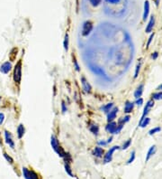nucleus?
I'll return each mask as SVG.
<instances>
[{"instance_id":"f03ea898","label":"nucleus","mask_w":162,"mask_h":179,"mask_svg":"<svg viewBox=\"0 0 162 179\" xmlns=\"http://www.w3.org/2000/svg\"><path fill=\"white\" fill-rule=\"evenodd\" d=\"M22 71H23V61L22 59H20L17 61L14 67L13 68V80L16 85H20L21 83L23 75Z\"/></svg>"},{"instance_id":"ea45409f","label":"nucleus","mask_w":162,"mask_h":179,"mask_svg":"<svg viewBox=\"0 0 162 179\" xmlns=\"http://www.w3.org/2000/svg\"><path fill=\"white\" fill-rule=\"evenodd\" d=\"M98 144L101 145V146H106V145H107V142H106V141H104V140H103V141L101 140V141H98Z\"/></svg>"},{"instance_id":"72a5a7b5","label":"nucleus","mask_w":162,"mask_h":179,"mask_svg":"<svg viewBox=\"0 0 162 179\" xmlns=\"http://www.w3.org/2000/svg\"><path fill=\"white\" fill-rule=\"evenodd\" d=\"M61 111H62V112H63V113H65V112H67V111H68L67 105H66V103H65V101H64V100H62V101H61Z\"/></svg>"},{"instance_id":"412c9836","label":"nucleus","mask_w":162,"mask_h":179,"mask_svg":"<svg viewBox=\"0 0 162 179\" xmlns=\"http://www.w3.org/2000/svg\"><path fill=\"white\" fill-rule=\"evenodd\" d=\"M64 168H65L66 173H67L70 177H74V175H73V173H72V169H71V167H70V163H68V162H64Z\"/></svg>"},{"instance_id":"37998d69","label":"nucleus","mask_w":162,"mask_h":179,"mask_svg":"<svg viewBox=\"0 0 162 179\" xmlns=\"http://www.w3.org/2000/svg\"><path fill=\"white\" fill-rule=\"evenodd\" d=\"M2 145H3V143H2V138H1V132H0V146L2 147Z\"/></svg>"},{"instance_id":"ddd939ff","label":"nucleus","mask_w":162,"mask_h":179,"mask_svg":"<svg viewBox=\"0 0 162 179\" xmlns=\"http://www.w3.org/2000/svg\"><path fill=\"white\" fill-rule=\"evenodd\" d=\"M150 14V2L146 0L144 2V8H143V15H142V20L146 21Z\"/></svg>"},{"instance_id":"6e6552de","label":"nucleus","mask_w":162,"mask_h":179,"mask_svg":"<svg viewBox=\"0 0 162 179\" xmlns=\"http://www.w3.org/2000/svg\"><path fill=\"white\" fill-rule=\"evenodd\" d=\"M153 106H154V100H150L147 101L146 106L144 107V110H143V112H142V115H141V119H140L139 124H140V123L144 119H145V118L147 117V114L150 112V110L152 108Z\"/></svg>"},{"instance_id":"4c0bfd02","label":"nucleus","mask_w":162,"mask_h":179,"mask_svg":"<svg viewBox=\"0 0 162 179\" xmlns=\"http://www.w3.org/2000/svg\"><path fill=\"white\" fill-rule=\"evenodd\" d=\"M134 104H136V105H138V106H141V105L143 104V99H142V98H139V99H137Z\"/></svg>"},{"instance_id":"6ab92c4d","label":"nucleus","mask_w":162,"mask_h":179,"mask_svg":"<svg viewBox=\"0 0 162 179\" xmlns=\"http://www.w3.org/2000/svg\"><path fill=\"white\" fill-rule=\"evenodd\" d=\"M155 152H156V146L153 145V146H151V147L150 148V149L148 150V153H147V155H146V158H145V162H146V163L150 159V157L155 154Z\"/></svg>"},{"instance_id":"f3484780","label":"nucleus","mask_w":162,"mask_h":179,"mask_svg":"<svg viewBox=\"0 0 162 179\" xmlns=\"http://www.w3.org/2000/svg\"><path fill=\"white\" fill-rule=\"evenodd\" d=\"M143 89H144V85L143 84H140L138 86V88L135 90V92H134V98L136 100L141 97V95L143 93Z\"/></svg>"},{"instance_id":"a211bd4d","label":"nucleus","mask_w":162,"mask_h":179,"mask_svg":"<svg viewBox=\"0 0 162 179\" xmlns=\"http://www.w3.org/2000/svg\"><path fill=\"white\" fill-rule=\"evenodd\" d=\"M93 155H94L95 156L100 158V157H103V156L104 155V149H103L101 147H96V148H94Z\"/></svg>"},{"instance_id":"7ed1b4c3","label":"nucleus","mask_w":162,"mask_h":179,"mask_svg":"<svg viewBox=\"0 0 162 179\" xmlns=\"http://www.w3.org/2000/svg\"><path fill=\"white\" fill-rule=\"evenodd\" d=\"M22 174L24 179H41L38 173H36L34 170L27 168V167L22 168Z\"/></svg>"},{"instance_id":"f704fd0d","label":"nucleus","mask_w":162,"mask_h":179,"mask_svg":"<svg viewBox=\"0 0 162 179\" xmlns=\"http://www.w3.org/2000/svg\"><path fill=\"white\" fill-rule=\"evenodd\" d=\"M5 119H6V116H5V114H4L3 112H0V126H2V125H3Z\"/></svg>"},{"instance_id":"58836bf2","label":"nucleus","mask_w":162,"mask_h":179,"mask_svg":"<svg viewBox=\"0 0 162 179\" xmlns=\"http://www.w3.org/2000/svg\"><path fill=\"white\" fill-rule=\"evenodd\" d=\"M158 52H154L152 55H151V58H152L153 60H156V59L158 58Z\"/></svg>"},{"instance_id":"f8f14e48","label":"nucleus","mask_w":162,"mask_h":179,"mask_svg":"<svg viewBox=\"0 0 162 179\" xmlns=\"http://www.w3.org/2000/svg\"><path fill=\"white\" fill-rule=\"evenodd\" d=\"M118 113V108H116V107H114V108H113L109 113H107V122H112L116 118V115Z\"/></svg>"},{"instance_id":"b1692460","label":"nucleus","mask_w":162,"mask_h":179,"mask_svg":"<svg viewBox=\"0 0 162 179\" xmlns=\"http://www.w3.org/2000/svg\"><path fill=\"white\" fill-rule=\"evenodd\" d=\"M150 121V119L148 118V117H146L145 119H144L139 124V127H140V128H146L148 125H149Z\"/></svg>"},{"instance_id":"9b49d317","label":"nucleus","mask_w":162,"mask_h":179,"mask_svg":"<svg viewBox=\"0 0 162 179\" xmlns=\"http://www.w3.org/2000/svg\"><path fill=\"white\" fill-rule=\"evenodd\" d=\"M116 128H117V123L116 122H114V121L108 122V124L106 125V127H105V130L108 133H110V134H114L115 130H116Z\"/></svg>"},{"instance_id":"a19ab883","label":"nucleus","mask_w":162,"mask_h":179,"mask_svg":"<svg viewBox=\"0 0 162 179\" xmlns=\"http://www.w3.org/2000/svg\"><path fill=\"white\" fill-rule=\"evenodd\" d=\"M157 90H158V92H162V83H161L160 85H158V86Z\"/></svg>"},{"instance_id":"7c9ffc66","label":"nucleus","mask_w":162,"mask_h":179,"mask_svg":"<svg viewBox=\"0 0 162 179\" xmlns=\"http://www.w3.org/2000/svg\"><path fill=\"white\" fill-rule=\"evenodd\" d=\"M160 130H161L160 127H156V128H154V129H151V130L149 131V135H150V136H152V135H154V134L159 132Z\"/></svg>"},{"instance_id":"bb28decb","label":"nucleus","mask_w":162,"mask_h":179,"mask_svg":"<svg viewBox=\"0 0 162 179\" xmlns=\"http://www.w3.org/2000/svg\"><path fill=\"white\" fill-rule=\"evenodd\" d=\"M140 66H141V60H140L136 65V68H135V71H134V79H136L139 75V73H140Z\"/></svg>"},{"instance_id":"5701e85b","label":"nucleus","mask_w":162,"mask_h":179,"mask_svg":"<svg viewBox=\"0 0 162 179\" xmlns=\"http://www.w3.org/2000/svg\"><path fill=\"white\" fill-rule=\"evenodd\" d=\"M68 44H69V39H68V33H67L65 34V37H64V41H63V46L66 52L68 51Z\"/></svg>"},{"instance_id":"2eb2a0df","label":"nucleus","mask_w":162,"mask_h":179,"mask_svg":"<svg viewBox=\"0 0 162 179\" xmlns=\"http://www.w3.org/2000/svg\"><path fill=\"white\" fill-rule=\"evenodd\" d=\"M133 108H134V103L127 100L125 102V105H124V110H123L124 113H126V114L131 113L133 111Z\"/></svg>"},{"instance_id":"20e7f679","label":"nucleus","mask_w":162,"mask_h":179,"mask_svg":"<svg viewBox=\"0 0 162 179\" xmlns=\"http://www.w3.org/2000/svg\"><path fill=\"white\" fill-rule=\"evenodd\" d=\"M93 28H94V25H93V23L91 21L84 22L82 25V31H81L82 35L85 37L88 36V35L91 33V32L93 31Z\"/></svg>"},{"instance_id":"e433bc0d","label":"nucleus","mask_w":162,"mask_h":179,"mask_svg":"<svg viewBox=\"0 0 162 179\" xmlns=\"http://www.w3.org/2000/svg\"><path fill=\"white\" fill-rule=\"evenodd\" d=\"M154 38V33H151L150 34V36L149 37V40H148V43H147V48H149L150 47V44H151V42H152V39Z\"/></svg>"},{"instance_id":"0eeeda50","label":"nucleus","mask_w":162,"mask_h":179,"mask_svg":"<svg viewBox=\"0 0 162 179\" xmlns=\"http://www.w3.org/2000/svg\"><path fill=\"white\" fill-rule=\"evenodd\" d=\"M12 70L13 65L10 61H6L0 65V73H2L3 74H8Z\"/></svg>"},{"instance_id":"4468645a","label":"nucleus","mask_w":162,"mask_h":179,"mask_svg":"<svg viewBox=\"0 0 162 179\" xmlns=\"http://www.w3.org/2000/svg\"><path fill=\"white\" fill-rule=\"evenodd\" d=\"M24 134H25V128L24 126V124H19L16 129V135H17L18 139H22L24 138Z\"/></svg>"},{"instance_id":"aec40b11","label":"nucleus","mask_w":162,"mask_h":179,"mask_svg":"<svg viewBox=\"0 0 162 179\" xmlns=\"http://www.w3.org/2000/svg\"><path fill=\"white\" fill-rule=\"evenodd\" d=\"M114 108V103L113 102H110V103H107V104H105L104 106H103L102 108H101V110L104 112V113H109L110 112V111L112 110Z\"/></svg>"},{"instance_id":"473e14b6","label":"nucleus","mask_w":162,"mask_h":179,"mask_svg":"<svg viewBox=\"0 0 162 179\" xmlns=\"http://www.w3.org/2000/svg\"><path fill=\"white\" fill-rule=\"evenodd\" d=\"M73 64H74V68H75V70H76L77 71H80L79 64H78V61H77V59H76L75 56L73 57Z\"/></svg>"},{"instance_id":"cd10ccee","label":"nucleus","mask_w":162,"mask_h":179,"mask_svg":"<svg viewBox=\"0 0 162 179\" xmlns=\"http://www.w3.org/2000/svg\"><path fill=\"white\" fill-rule=\"evenodd\" d=\"M88 1H89L90 5H91L92 7H98L99 5L102 4V1H103V0H88Z\"/></svg>"},{"instance_id":"a878e982","label":"nucleus","mask_w":162,"mask_h":179,"mask_svg":"<svg viewBox=\"0 0 162 179\" xmlns=\"http://www.w3.org/2000/svg\"><path fill=\"white\" fill-rule=\"evenodd\" d=\"M151 98H152L153 100H162V92H157L152 93Z\"/></svg>"},{"instance_id":"c85d7f7f","label":"nucleus","mask_w":162,"mask_h":179,"mask_svg":"<svg viewBox=\"0 0 162 179\" xmlns=\"http://www.w3.org/2000/svg\"><path fill=\"white\" fill-rule=\"evenodd\" d=\"M131 144H132V138H129L128 140H126L124 143H123V145L122 146V149H123V150H125V149H127L130 146H131Z\"/></svg>"},{"instance_id":"9d476101","label":"nucleus","mask_w":162,"mask_h":179,"mask_svg":"<svg viewBox=\"0 0 162 179\" xmlns=\"http://www.w3.org/2000/svg\"><path fill=\"white\" fill-rule=\"evenodd\" d=\"M105 5H109V6H118V7H124L126 0H104Z\"/></svg>"},{"instance_id":"f257e3e1","label":"nucleus","mask_w":162,"mask_h":179,"mask_svg":"<svg viewBox=\"0 0 162 179\" xmlns=\"http://www.w3.org/2000/svg\"><path fill=\"white\" fill-rule=\"evenodd\" d=\"M50 145H51L52 149L57 153V155L60 157L64 159V162H68V163L72 162L71 156L63 149V148L60 144V142H59L57 137H55L54 135H51V137H50Z\"/></svg>"},{"instance_id":"2f4dec72","label":"nucleus","mask_w":162,"mask_h":179,"mask_svg":"<svg viewBox=\"0 0 162 179\" xmlns=\"http://www.w3.org/2000/svg\"><path fill=\"white\" fill-rule=\"evenodd\" d=\"M134 159H135V151H132V152L131 153L130 158H129L128 161H127V164H128V165L132 164V163L133 162V161H134Z\"/></svg>"},{"instance_id":"c756f323","label":"nucleus","mask_w":162,"mask_h":179,"mask_svg":"<svg viewBox=\"0 0 162 179\" xmlns=\"http://www.w3.org/2000/svg\"><path fill=\"white\" fill-rule=\"evenodd\" d=\"M130 119H131V117H130L129 115L125 116V117H123V118H121V119L118 120V124H122V125H124L126 122H128V121L130 120Z\"/></svg>"},{"instance_id":"4be33fe9","label":"nucleus","mask_w":162,"mask_h":179,"mask_svg":"<svg viewBox=\"0 0 162 179\" xmlns=\"http://www.w3.org/2000/svg\"><path fill=\"white\" fill-rule=\"evenodd\" d=\"M89 130L91 131L94 135H96V136H97L98 133H99V128H98V126H97L96 124L90 125V126H89Z\"/></svg>"},{"instance_id":"1a4fd4ad","label":"nucleus","mask_w":162,"mask_h":179,"mask_svg":"<svg viewBox=\"0 0 162 179\" xmlns=\"http://www.w3.org/2000/svg\"><path fill=\"white\" fill-rule=\"evenodd\" d=\"M81 83H82V87H83V90L84 91L86 92V93H90L92 92V87H91V85H90V83L86 81V79L84 77V76H82L81 77Z\"/></svg>"},{"instance_id":"c9c22d12","label":"nucleus","mask_w":162,"mask_h":179,"mask_svg":"<svg viewBox=\"0 0 162 179\" xmlns=\"http://www.w3.org/2000/svg\"><path fill=\"white\" fill-rule=\"evenodd\" d=\"M123 126H124V125H122V124H118V123H117V128H116V130H115V133H114V134H119L120 131L122 130Z\"/></svg>"},{"instance_id":"393cba45","label":"nucleus","mask_w":162,"mask_h":179,"mask_svg":"<svg viewBox=\"0 0 162 179\" xmlns=\"http://www.w3.org/2000/svg\"><path fill=\"white\" fill-rule=\"evenodd\" d=\"M3 156H4V157H5V159L7 161V162L10 164V165H14V158L10 156V155H8L6 152H4L3 153Z\"/></svg>"},{"instance_id":"c03bdc74","label":"nucleus","mask_w":162,"mask_h":179,"mask_svg":"<svg viewBox=\"0 0 162 179\" xmlns=\"http://www.w3.org/2000/svg\"><path fill=\"white\" fill-rule=\"evenodd\" d=\"M159 1H160V0H155V4H156L157 7H158V5H159Z\"/></svg>"},{"instance_id":"79ce46f5","label":"nucleus","mask_w":162,"mask_h":179,"mask_svg":"<svg viewBox=\"0 0 162 179\" xmlns=\"http://www.w3.org/2000/svg\"><path fill=\"white\" fill-rule=\"evenodd\" d=\"M112 139H113V138H112V137L108 138V140L106 141V142H107V144H109V143H111V142H112Z\"/></svg>"},{"instance_id":"39448f33","label":"nucleus","mask_w":162,"mask_h":179,"mask_svg":"<svg viewBox=\"0 0 162 179\" xmlns=\"http://www.w3.org/2000/svg\"><path fill=\"white\" fill-rule=\"evenodd\" d=\"M4 136H5V142L9 146V148L13 150H14L15 148V142L14 140L13 135L10 131H8L7 130H4Z\"/></svg>"},{"instance_id":"dca6fc26","label":"nucleus","mask_w":162,"mask_h":179,"mask_svg":"<svg viewBox=\"0 0 162 179\" xmlns=\"http://www.w3.org/2000/svg\"><path fill=\"white\" fill-rule=\"evenodd\" d=\"M154 25H155V17L154 15H151L150 16V19L146 26V29H145V32L146 33H151V31L153 30V27H154Z\"/></svg>"},{"instance_id":"423d86ee","label":"nucleus","mask_w":162,"mask_h":179,"mask_svg":"<svg viewBox=\"0 0 162 179\" xmlns=\"http://www.w3.org/2000/svg\"><path fill=\"white\" fill-rule=\"evenodd\" d=\"M118 149H120V147H119V146H114V147H112L109 150H108V151L106 152V154L104 156V164H107V163L112 162L114 153L116 150H118Z\"/></svg>"}]
</instances>
